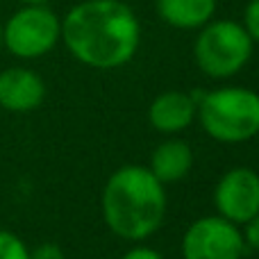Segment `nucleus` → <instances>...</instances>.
<instances>
[{"label":"nucleus","instance_id":"obj_1","mask_svg":"<svg viewBox=\"0 0 259 259\" xmlns=\"http://www.w3.org/2000/svg\"><path fill=\"white\" fill-rule=\"evenodd\" d=\"M62 39L87 66L118 68L137 53L141 25L121 0H84L62 21Z\"/></svg>","mask_w":259,"mask_h":259},{"label":"nucleus","instance_id":"obj_2","mask_svg":"<svg viewBox=\"0 0 259 259\" xmlns=\"http://www.w3.org/2000/svg\"><path fill=\"white\" fill-rule=\"evenodd\" d=\"M103 211L112 232L130 241H141L150 237L164 221V187L150 168L123 166L105 187Z\"/></svg>","mask_w":259,"mask_h":259},{"label":"nucleus","instance_id":"obj_3","mask_svg":"<svg viewBox=\"0 0 259 259\" xmlns=\"http://www.w3.org/2000/svg\"><path fill=\"white\" fill-rule=\"evenodd\" d=\"M202 127L223 143L248 141L259 132V96L250 89L228 87L200 98Z\"/></svg>","mask_w":259,"mask_h":259},{"label":"nucleus","instance_id":"obj_4","mask_svg":"<svg viewBox=\"0 0 259 259\" xmlns=\"http://www.w3.org/2000/svg\"><path fill=\"white\" fill-rule=\"evenodd\" d=\"M252 39L234 21L205 23L196 39V62L209 77H230L248 64Z\"/></svg>","mask_w":259,"mask_h":259},{"label":"nucleus","instance_id":"obj_5","mask_svg":"<svg viewBox=\"0 0 259 259\" xmlns=\"http://www.w3.org/2000/svg\"><path fill=\"white\" fill-rule=\"evenodd\" d=\"M62 36V21L46 5H25L3 25V46L21 59L50 53Z\"/></svg>","mask_w":259,"mask_h":259},{"label":"nucleus","instance_id":"obj_6","mask_svg":"<svg viewBox=\"0 0 259 259\" xmlns=\"http://www.w3.org/2000/svg\"><path fill=\"white\" fill-rule=\"evenodd\" d=\"M182 252L184 259H241L243 237L232 221L207 216L187 230Z\"/></svg>","mask_w":259,"mask_h":259},{"label":"nucleus","instance_id":"obj_7","mask_svg":"<svg viewBox=\"0 0 259 259\" xmlns=\"http://www.w3.org/2000/svg\"><path fill=\"white\" fill-rule=\"evenodd\" d=\"M214 200L223 219L248 223L259 211V175L250 168L228 170L216 184Z\"/></svg>","mask_w":259,"mask_h":259},{"label":"nucleus","instance_id":"obj_8","mask_svg":"<svg viewBox=\"0 0 259 259\" xmlns=\"http://www.w3.org/2000/svg\"><path fill=\"white\" fill-rule=\"evenodd\" d=\"M46 96L44 80L30 68H7L0 73V107L9 112H30Z\"/></svg>","mask_w":259,"mask_h":259},{"label":"nucleus","instance_id":"obj_9","mask_svg":"<svg viewBox=\"0 0 259 259\" xmlns=\"http://www.w3.org/2000/svg\"><path fill=\"white\" fill-rule=\"evenodd\" d=\"M196 114V103L191 96L180 94V91H168L155 98L150 105V123L159 132H180L193 121Z\"/></svg>","mask_w":259,"mask_h":259},{"label":"nucleus","instance_id":"obj_10","mask_svg":"<svg viewBox=\"0 0 259 259\" xmlns=\"http://www.w3.org/2000/svg\"><path fill=\"white\" fill-rule=\"evenodd\" d=\"M191 164H193L191 148L184 141L170 139V141H164L161 146L155 148L150 159V170L161 184L178 182L189 173Z\"/></svg>","mask_w":259,"mask_h":259},{"label":"nucleus","instance_id":"obj_11","mask_svg":"<svg viewBox=\"0 0 259 259\" xmlns=\"http://www.w3.org/2000/svg\"><path fill=\"white\" fill-rule=\"evenodd\" d=\"M157 12L168 25L193 30L209 23L216 12V0H157Z\"/></svg>","mask_w":259,"mask_h":259},{"label":"nucleus","instance_id":"obj_12","mask_svg":"<svg viewBox=\"0 0 259 259\" xmlns=\"http://www.w3.org/2000/svg\"><path fill=\"white\" fill-rule=\"evenodd\" d=\"M0 259H30V252L16 234L0 230Z\"/></svg>","mask_w":259,"mask_h":259},{"label":"nucleus","instance_id":"obj_13","mask_svg":"<svg viewBox=\"0 0 259 259\" xmlns=\"http://www.w3.org/2000/svg\"><path fill=\"white\" fill-rule=\"evenodd\" d=\"M243 27L252 41H259V0H250L243 12Z\"/></svg>","mask_w":259,"mask_h":259},{"label":"nucleus","instance_id":"obj_14","mask_svg":"<svg viewBox=\"0 0 259 259\" xmlns=\"http://www.w3.org/2000/svg\"><path fill=\"white\" fill-rule=\"evenodd\" d=\"M30 259H64V252L57 243H41L30 255Z\"/></svg>","mask_w":259,"mask_h":259},{"label":"nucleus","instance_id":"obj_15","mask_svg":"<svg viewBox=\"0 0 259 259\" xmlns=\"http://www.w3.org/2000/svg\"><path fill=\"white\" fill-rule=\"evenodd\" d=\"M246 239L255 250H259V211L248 221V228H246Z\"/></svg>","mask_w":259,"mask_h":259},{"label":"nucleus","instance_id":"obj_16","mask_svg":"<svg viewBox=\"0 0 259 259\" xmlns=\"http://www.w3.org/2000/svg\"><path fill=\"white\" fill-rule=\"evenodd\" d=\"M123 259H164V257L157 255V252L150 250V248H134V250H130Z\"/></svg>","mask_w":259,"mask_h":259},{"label":"nucleus","instance_id":"obj_17","mask_svg":"<svg viewBox=\"0 0 259 259\" xmlns=\"http://www.w3.org/2000/svg\"><path fill=\"white\" fill-rule=\"evenodd\" d=\"M23 5H48V0H21Z\"/></svg>","mask_w":259,"mask_h":259},{"label":"nucleus","instance_id":"obj_18","mask_svg":"<svg viewBox=\"0 0 259 259\" xmlns=\"http://www.w3.org/2000/svg\"><path fill=\"white\" fill-rule=\"evenodd\" d=\"M0 46H3V25H0Z\"/></svg>","mask_w":259,"mask_h":259}]
</instances>
